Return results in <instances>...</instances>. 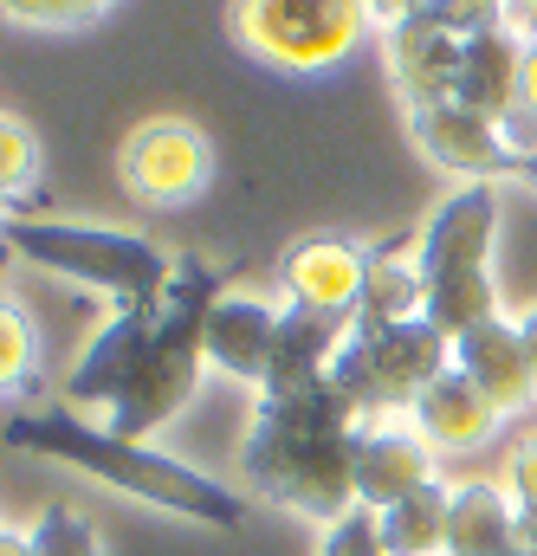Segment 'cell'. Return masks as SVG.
<instances>
[{
	"mask_svg": "<svg viewBox=\"0 0 537 556\" xmlns=\"http://www.w3.org/2000/svg\"><path fill=\"white\" fill-rule=\"evenodd\" d=\"M447 498H453V485L434 479L427 492L376 511L383 518V551L389 556H447Z\"/></svg>",
	"mask_w": 537,
	"mask_h": 556,
	"instance_id": "cell-21",
	"label": "cell"
},
{
	"mask_svg": "<svg viewBox=\"0 0 537 556\" xmlns=\"http://www.w3.org/2000/svg\"><path fill=\"white\" fill-rule=\"evenodd\" d=\"M363 266H370V247L337 240V233L298 240V247L278 260V273H285V298L304 304V311H330V317H357Z\"/></svg>",
	"mask_w": 537,
	"mask_h": 556,
	"instance_id": "cell-15",
	"label": "cell"
},
{
	"mask_svg": "<svg viewBox=\"0 0 537 556\" xmlns=\"http://www.w3.org/2000/svg\"><path fill=\"white\" fill-rule=\"evenodd\" d=\"M0 440L13 453H39V459H65L91 479H104L111 492H130V498H149L162 511H182L195 525H214V531H234L247 525V498L195 466H182L175 453H155L142 440H124L111 433L104 420H85L78 408H26L0 427Z\"/></svg>",
	"mask_w": 537,
	"mask_h": 556,
	"instance_id": "cell-2",
	"label": "cell"
},
{
	"mask_svg": "<svg viewBox=\"0 0 537 556\" xmlns=\"http://www.w3.org/2000/svg\"><path fill=\"white\" fill-rule=\"evenodd\" d=\"M149 337H155V304H117L104 324H98V337L78 350V363H72V376H65V408H91V415H111L117 402H124V389L136 382V369H142V350H149Z\"/></svg>",
	"mask_w": 537,
	"mask_h": 556,
	"instance_id": "cell-9",
	"label": "cell"
},
{
	"mask_svg": "<svg viewBox=\"0 0 537 556\" xmlns=\"http://www.w3.org/2000/svg\"><path fill=\"white\" fill-rule=\"evenodd\" d=\"M512 556H537V551H525V544H519V551H512Z\"/></svg>",
	"mask_w": 537,
	"mask_h": 556,
	"instance_id": "cell-36",
	"label": "cell"
},
{
	"mask_svg": "<svg viewBox=\"0 0 537 556\" xmlns=\"http://www.w3.org/2000/svg\"><path fill=\"white\" fill-rule=\"evenodd\" d=\"M317 556H389L383 551V518H376L370 505H350L337 525H324Z\"/></svg>",
	"mask_w": 537,
	"mask_h": 556,
	"instance_id": "cell-26",
	"label": "cell"
},
{
	"mask_svg": "<svg viewBox=\"0 0 537 556\" xmlns=\"http://www.w3.org/2000/svg\"><path fill=\"white\" fill-rule=\"evenodd\" d=\"M519 551V498L499 479H466L447 498V556H512Z\"/></svg>",
	"mask_w": 537,
	"mask_h": 556,
	"instance_id": "cell-20",
	"label": "cell"
},
{
	"mask_svg": "<svg viewBox=\"0 0 537 556\" xmlns=\"http://www.w3.org/2000/svg\"><path fill=\"white\" fill-rule=\"evenodd\" d=\"M39 369V337H33V317L0 291V395H20Z\"/></svg>",
	"mask_w": 537,
	"mask_h": 556,
	"instance_id": "cell-22",
	"label": "cell"
},
{
	"mask_svg": "<svg viewBox=\"0 0 537 556\" xmlns=\"http://www.w3.org/2000/svg\"><path fill=\"white\" fill-rule=\"evenodd\" d=\"M427 311V285H421V233H389L370 247V266H363V298H357V317L350 330H389Z\"/></svg>",
	"mask_w": 537,
	"mask_h": 556,
	"instance_id": "cell-17",
	"label": "cell"
},
{
	"mask_svg": "<svg viewBox=\"0 0 537 556\" xmlns=\"http://www.w3.org/2000/svg\"><path fill=\"white\" fill-rule=\"evenodd\" d=\"M408 130H414V149L434 162V168H447V175H466V181H505V175H519V155H512V142L505 130L492 124V117H479V111H466V104H421V111H408Z\"/></svg>",
	"mask_w": 537,
	"mask_h": 556,
	"instance_id": "cell-10",
	"label": "cell"
},
{
	"mask_svg": "<svg viewBox=\"0 0 537 556\" xmlns=\"http://www.w3.org/2000/svg\"><path fill=\"white\" fill-rule=\"evenodd\" d=\"M350 337V317H330V311H304V304H285L278 317V343H272V369L260 382V395L285 402V395H311L330 382V363Z\"/></svg>",
	"mask_w": 537,
	"mask_h": 556,
	"instance_id": "cell-13",
	"label": "cell"
},
{
	"mask_svg": "<svg viewBox=\"0 0 537 556\" xmlns=\"http://www.w3.org/2000/svg\"><path fill=\"white\" fill-rule=\"evenodd\" d=\"M33 556H104V544H98V531L85 525L78 505L52 498V505L33 518Z\"/></svg>",
	"mask_w": 537,
	"mask_h": 556,
	"instance_id": "cell-23",
	"label": "cell"
},
{
	"mask_svg": "<svg viewBox=\"0 0 537 556\" xmlns=\"http://www.w3.org/2000/svg\"><path fill=\"white\" fill-rule=\"evenodd\" d=\"M519 175H525V181H537V162H525V168H519Z\"/></svg>",
	"mask_w": 537,
	"mask_h": 556,
	"instance_id": "cell-35",
	"label": "cell"
},
{
	"mask_svg": "<svg viewBox=\"0 0 537 556\" xmlns=\"http://www.w3.org/2000/svg\"><path fill=\"white\" fill-rule=\"evenodd\" d=\"M512 33L525 46H537V0H512Z\"/></svg>",
	"mask_w": 537,
	"mask_h": 556,
	"instance_id": "cell-29",
	"label": "cell"
},
{
	"mask_svg": "<svg viewBox=\"0 0 537 556\" xmlns=\"http://www.w3.org/2000/svg\"><path fill=\"white\" fill-rule=\"evenodd\" d=\"M408 420H414V433H421L434 453H479V446L499 433V420L505 415H499V408L460 376V369H447V376L408 408Z\"/></svg>",
	"mask_w": 537,
	"mask_h": 556,
	"instance_id": "cell-19",
	"label": "cell"
},
{
	"mask_svg": "<svg viewBox=\"0 0 537 556\" xmlns=\"http://www.w3.org/2000/svg\"><path fill=\"white\" fill-rule=\"evenodd\" d=\"M505 492H512L519 505H537V433L505 453Z\"/></svg>",
	"mask_w": 537,
	"mask_h": 556,
	"instance_id": "cell-28",
	"label": "cell"
},
{
	"mask_svg": "<svg viewBox=\"0 0 537 556\" xmlns=\"http://www.w3.org/2000/svg\"><path fill=\"white\" fill-rule=\"evenodd\" d=\"M124 194L142 207H188L214 181V142L182 117H149L117 149Z\"/></svg>",
	"mask_w": 537,
	"mask_h": 556,
	"instance_id": "cell-8",
	"label": "cell"
},
{
	"mask_svg": "<svg viewBox=\"0 0 537 556\" xmlns=\"http://www.w3.org/2000/svg\"><path fill=\"white\" fill-rule=\"evenodd\" d=\"M221 291H227V285H221V266H208V260H195V253L175 260L168 291L155 298V337H149V350H142V369H136V382L124 389V402L104 415L111 433L149 446L155 427H168V420L195 402V389H201V376H208L201 330H208V311H214Z\"/></svg>",
	"mask_w": 537,
	"mask_h": 556,
	"instance_id": "cell-3",
	"label": "cell"
},
{
	"mask_svg": "<svg viewBox=\"0 0 537 556\" xmlns=\"http://www.w3.org/2000/svg\"><path fill=\"white\" fill-rule=\"evenodd\" d=\"M519 544L537 551V505H519Z\"/></svg>",
	"mask_w": 537,
	"mask_h": 556,
	"instance_id": "cell-34",
	"label": "cell"
},
{
	"mask_svg": "<svg viewBox=\"0 0 537 556\" xmlns=\"http://www.w3.org/2000/svg\"><path fill=\"white\" fill-rule=\"evenodd\" d=\"M0 220H7V214H0Z\"/></svg>",
	"mask_w": 537,
	"mask_h": 556,
	"instance_id": "cell-37",
	"label": "cell"
},
{
	"mask_svg": "<svg viewBox=\"0 0 537 556\" xmlns=\"http://www.w3.org/2000/svg\"><path fill=\"white\" fill-rule=\"evenodd\" d=\"M519 111L537 117V46H525V98H519Z\"/></svg>",
	"mask_w": 537,
	"mask_h": 556,
	"instance_id": "cell-31",
	"label": "cell"
},
{
	"mask_svg": "<svg viewBox=\"0 0 537 556\" xmlns=\"http://www.w3.org/2000/svg\"><path fill=\"white\" fill-rule=\"evenodd\" d=\"M104 7H111V0H0L7 20H20V26H52V33H65V26H91Z\"/></svg>",
	"mask_w": 537,
	"mask_h": 556,
	"instance_id": "cell-27",
	"label": "cell"
},
{
	"mask_svg": "<svg viewBox=\"0 0 537 556\" xmlns=\"http://www.w3.org/2000/svg\"><path fill=\"white\" fill-rule=\"evenodd\" d=\"M278 304L253 298V291H221L214 311H208V330H201V350H208V369L221 376H240V382H266L272 369V343H278Z\"/></svg>",
	"mask_w": 537,
	"mask_h": 556,
	"instance_id": "cell-14",
	"label": "cell"
},
{
	"mask_svg": "<svg viewBox=\"0 0 537 556\" xmlns=\"http://www.w3.org/2000/svg\"><path fill=\"white\" fill-rule=\"evenodd\" d=\"M0 556H33V531H7L0 525Z\"/></svg>",
	"mask_w": 537,
	"mask_h": 556,
	"instance_id": "cell-32",
	"label": "cell"
},
{
	"mask_svg": "<svg viewBox=\"0 0 537 556\" xmlns=\"http://www.w3.org/2000/svg\"><path fill=\"white\" fill-rule=\"evenodd\" d=\"M440 479V453L414 433V420H376L357 440V505L389 511Z\"/></svg>",
	"mask_w": 537,
	"mask_h": 556,
	"instance_id": "cell-11",
	"label": "cell"
},
{
	"mask_svg": "<svg viewBox=\"0 0 537 556\" xmlns=\"http://www.w3.org/2000/svg\"><path fill=\"white\" fill-rule=\"evenodd\" d=\"M0 240L13 247V260L59 273L72 285H91L117 304H155L175 278V260L124 227H85V220H39V214H7Z\"/></svg>",
	"mask_w": 537,
	"mask_h": 556,
	"instance_id": "cell-5",
	"label": "cell"
},
{
	"mask_svg": "<svg viewBox=\"0 0 537 556\" xmlns=\"http://www.w3.org/2000/svg\"><path fill=\"white\" fill-rule=\"evenodd\" d=\"M519 337H525V356H532V376H537V304L519 317Z\"/></svg>",
	"mask_w": 537,
	"mask_h": 556,
	"instance_id": "cell-33",
	"label": "cell"
},
{
	"mask_svg": "<svg viewBox=\"0 0 537 556\" xmlns=\"http://www.w3.org/2000/svg\"><path fill=\"white\" fill-rule=\"evenodd\" d=\"M414 7H421V0H370V13H376L383 26H396V20H408Z\"/></svg>",
	"mask_w": 537,
	"mask_h": 556,
	"instance_id": "cell-30",
	"label": "cell"
},
{
	"mask_svg": "<svg viewBox=\"0 0 537 556\" xmlns=\"http://www.w3.org/2000/svg\"><path fill=\"white\" fill-rule=\"evenodd\" d=\"M519 98H525V39H519L512 26L466 39L460 78H453V104H466V111L505 124V117L519 111Z\"/></svg>",
	"mask_w": 537,
	"mask_h": 556,
	"instance_id": "cell-18",
	"label": "cell"
},
{
	"mask_svg": "<svg viewBox=\"0 0 537 556\" xmlns=\"http://www.w3.org/2000/svg\"><path fill=\"white\" fill-rule=\"evenodd\" d=\"M453 369L499 408V415H525L537 402V376L532 356H525V337H519V317H486L479 330H466L453 343Z\"/></svg>",
	"mask_w": 537,
	"mask_h": 556,
	"instance_id": "cell-12",
	"label": "cell"
},
{
	"mask_svg": "<svg viewBox=\"0 0 537 556\" xmlns=\"http://www.w3.org/2000/svg\"><path fill=\"white\" fill-rule=\"evenodd\" d=\"M370 0H234V39L272 72H330L370 39Z\"/></svg>",
	"mask_w": 537,
	"mask_h": 556,
	"instance_id": "cell-7",
	"label": "cell"
},
{
	"mask_svg": "<svg viewBox=\"0 0 537 556\" xmlns=\"http://www.w3.org/2000/svg\"><path fill=\"white\" fill-rule=\"evenodd\" d=\"M492 240H499V188L466 181L453 188L427 227H421V285H427V324L460 343L486 317H499V278H492Z\"/></svg>",
	"mask_w": 537,
	"mask_h": 556,
	"instance_id": "cell-4",
	"label": "cell"
},
{
	"mask_svg": "<svg viewBox=\"0 0 537 556\" xmlns=\"http://www.w3.org/2000/svg\"><path fill=\"white\" fill-rule=\"evenodd\" d=\"M453 369V343L427 324V317H408L389 330H350L337 363H330V389L350 402V415L363 427L376 420H408V408Z\"/></svg>",
	"mask_w": 537,
	"mask_h": 556,
	"instance_id": "cell-6",
	"label": "cell"
},
{
	"mask_svg": "<svg viewBox=\"0 0 537 556\" xmlns=\"http://www.w3.org/2000/svg\"><path fill=\"white\" fill-rule=\"evenodd\" d=\"M414 20L453 33V39H479V33H499L512 26V0H421Z\"/></svg>",
	"mask_w": 537,
	"mask_h": 556,
	"instance_id": "cell-24",
	"label": "cell"
},
{
	"mask_svg": "<svg viewBox=\"0 0 537 556\" xmlns=\"http://www.w3.org/2000/svg\"><path fill=\"white\" fill-rule=\"evenodd\" d=\"M383 52H389V78H396L402 104L421 111V104H447L453 98L466 39H453V33H440V26H427V20L408 13L396 26H383Z\"/></svg>",
	"mask_w": 537,
	"mask_h": 556,
	"instance_id": "cell-16",
	"label": "cell"
},
{
	"mask_svg": "<svg viewBox=\"0 0 537 556\" xmlns=\"http://www.w3.org/2000/svg\"><path fill=\"white\" fill-rule=\"evenodd\" d=\"M357 440H363V420L350 415V402L330 382L285 402L260 395L253 427L240 440L247 492L278 511L337 525L357 505Z\"/></svg>",
	"mask_w": 537,
	"mask_h": 556,
	"instance_id": "cell-1",
	"label": "cell"
},
{
	"mask_svg": "<svg viewBox=\"0 0 537 556\" xmlns=\"http://www.w3.org/2000/svg\"><path fill=\"white\" fill-rule=\"evenodd\" d=\"M33 181H39V142L26 124L0 117V201H20Z\"/></svg>",
	"mask_w": 537,
	"mask_h": 556,
	"instance_id": "cell-25",
	"label": "cell"
}]
</instances>
